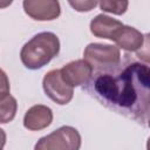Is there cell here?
<instances>
[{
  "label": "cell",
  "instance_id": "cell-1",
  "mask_svg": "<svg viewBox=\"0 0 150 150\" xmlns=\"http://www.w3.org/2000/svg\"><path fill=\"white\" fill-rule=\"evenodd\" d=\"M102 104L143 122L150 103V67L131 62L116 75L96 73L89 83Z\"/></svg>",
  "mask_w": 150,
  "mask_h": 150
},
{
  "label": "cell",
  "instance_id": "cell-2",
  "mask_svg": "<svg viewBox=\"0 0 150 150\" xmlns=\"http://www.w3.org/2000/svg\"><path fill=\"white\" fill-rule=\"evenodd\" d=\"M60 52V40L52 32H41L23 45L20 52L22 64L32 70L48 64Z\"/></svg>",
  "mask_w": 150,
  "mask_h": 150
},
{
  "label": "cell",
  "instance_id": "cell-3",
  "mask_svg": "<svg viewBox=\"0 0 150 150\" xmlns=\"http://www.w3.org/2000/svg\"><path fill=\"white\" fill-rule=\"evenodd\" d=\"M83 59L89 62L95 73L114 71L120 67L121 52L117 46L94 42L84 48Z\"/></svg>",
  "mask_w": 150,
  "mask_h": 150
},
{
  "label": "cell",
  "instance_id": "cell-4",
  "mask_svg": "<svg viewBox=\"0 0 150 150\" xmlns=\"http://www.w3.org/2000/svg\"><path fill=\"white\" fill-rule=\"evenodd\" d=\"M80 146L81 135L70 125L54 130L52 134L41 137L35 144L36 150H79Z\"/></svg>",
  "mask_w": 150,
  "mask_h": 150
},
{
  "label": "cell",
  "instance_id": "cell-5",
  "mask_svg": "<svg viewBox=\"0 0 150 150\" xmlns=\"http://www.w3.org/2000/svg\"><path fill=\"white\" fill-rule=\"evenodd\" d=\"M42 87L46 95L60 105L68 104L74 95V87L63 80L60 69L49 70L42 80Z\"/></svg>",
  "mask_w": 150,
  "mask_h": 150
},
{
  "label": "cell",
  "instance_id": "cell-6",
  "mask_svg": "<svg viewBox=\"0 0 150 150\" xmlns=\"http://www.w3.org/2000/svg\"><path fill=\"white\" fill-rule=\"evenodd\" d=\"M25 13L36 21H52L60 16L59 0H23Z\"/></svg>",
  "mask_w": 150,
  "mask_h": 150
},
{
  "label": "cell",
  "instance_id": "cell-7",
  "mask_svg": "<svg viewBox=\"0 0 150 150\" xmlns=\"http://www.w3.org/2000/svg\"><path fill=\"white\" fill-rule=\"evenodd\" d=\"M60 70L63 80L71 87H80L88 84L94 75L93 67L84 59L71 61L64 64Z\"/></svg>",
  "mask_w": 150,
  "mask_h": 150
},
{
  "label": "cell",
  "instance_id": "cell-8",
  "mask_svg": "<svg viewBox=\"0 0 150 150\" xmlns=\"http://www.w3.org/2000/svg\"><path fill=\"white\" fill-rule=\"evenodd\" d=\"M53 122V111L43 104L30 107L23 116V127L32 131H39L49 127Z\"/></svg>",
  "mask_w": 150,
  "mask_h": 150
},
{
  "label": "cell",
  "instance_id": "cell-9",
  "mask_svg": "<svg viewBox=\"0 0 150 150\" xmlns=\"http://www.w3.org/2000/svg\"><path fill=\"white\" fill-rule=\"evenodd\" d=\"M123 23L105 14H98L90 21V32L94 36L114 41Z\"/></svg>",
  "mask_w": 150,
  "mask_h": 150
},
{
  "label": "cell",
  "instance_id": "cell-10",
  "mask_svg": "<svg viewBox=\"0 0 150 150\" xmlns=\"http://www.w3.org/2000/svg\"><path fill=\"white\" fill-rule=\"evenodd\" d=\"M144 41V34H142L135 27L123 25L121 29L117 32L114 42L118 48H122L127 52H136L142 47Z\"/></svg>",
  "mask_w": 150,
  "mask_h": 150
},
{
  "label": "cell",
  "instance_id": "cell-11",
  "mask_svg": "<svg viewBox=\"0 0 150 150\" xmlns=\"http://www.w3.org/2000/svg\"><path fill=\"white\" fill-rule=\"evenodd\" d=\"M2 74V84H1V96H0V110H1V123L11 122L16 112V100L9 94V86L5 71Z\"/></svg>",
  "mask_w": 150,
  "mask_h": 150
},
{
  "label": "cell",
  "instance_id": "cell-12",
  "mask_svg": "<svg viewBox=\"0 0 150 150\" xmlns=\"http://www.w3.org/2000/svg\"><path fill=\"white\" fill-rule=\"evenodd\" d=\"M129 0H100V8L103 12L122 15L127 12Z\"/></svg>",
  "mask_w": 150,
  "mask_h": 150
},
{
  "label": "cell",
  "instance_id": "cell-13",
  "mask_svg": "<svg viewBox=\"0 0 150 150\" xmlns=\"http://www.w3.org/2000/svg\"><path fill=\"white\" fill-rule=\"evenodd\" d=\"M100 0H68V4L76 12H90L93 11Z\"/></svg>",
  "mask_w": 150,
  "mask_h": 150
},
{
  "label": "cell",
  "instance_id": "cell-14",
  "mask_svg": "<svg viewBox=\"0 0 150 150\" xmlns=\"http://www.w3.org/2000/svg\"><path fill=\"white\" fill-rule=\"evenodd\" d=\"M136 56L141 61L150 64V33L144 34L143 45H142L141 48H138L136 50Z\"/></svg>",
  "mask_w": 150,
  "mask_h": 150
},
{
  "label": "cell",
  "instance_id": "cell-15",
  "mask_svg": "<svg viewBox=\"0 0 150 150\" xmlns=\"http://www.w3.org/2000/svg\"><path fill=\"white\" fill-rule=\"evenodd\" d=\"M13 2V0H0V7L1 8H6L7 6H9Z\"/></svg>",
  "mask_w": 150,
  "mask_h": 150
},
{
  "label": "cell",
  "instance_id": "cell-16",
  "mask_svg": "<svg viewBox=\"0 0 150 150\" xmlns=\"http://www.w3.org/2000/svg\"><path fill=\"white\" fill-rule=\"evenodd\" d=\"M146 118H148V125L150 127V103L148 107V111H146Z\"/></svg>",
  "mask_w": 150,
  "mask_h": 150
},
{
  "label": "cell",
  "instance_id": "cell-17",
  "mask_svg": "<svg viewBox=\"0 0 150 150\" xmlns=\"http://www.w3.org/2000/svg\"><path fill=\"white\" fill-rule=\"evenodd\" d=\"M146 149L150 150V137L148 138V143H146Z\"/></svg>",
  "mask_w": 150,
  "mask_h": 150
}]
</instances>
